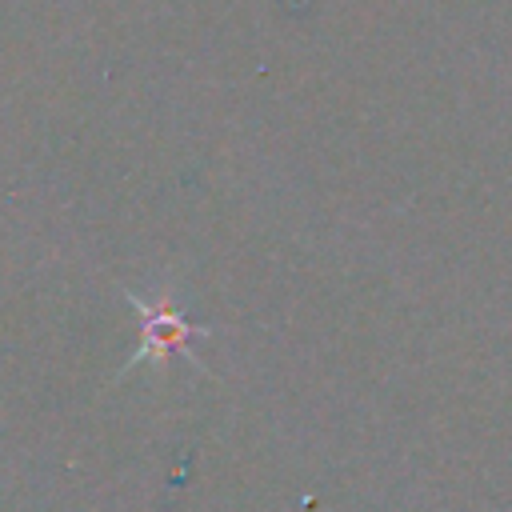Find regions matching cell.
<instances>
[{
	"label": "cell",
	"mask_w": 512,
	"mask_h": 512,
	"mask_svg": "<svg viewBox=\"0 0 512 512\" xmlns=\"http://www.w3.org/2000/svg\"><path fill=\"white\" fill-rule=\"evenodd\" d=\"M140 328H144L140 360H168L172 352H184L192 336H204V328L188 324L168 300L164 304H140Z\"/></svg>",
	"instance_id": "6da1fadb"
}]
</instances>
